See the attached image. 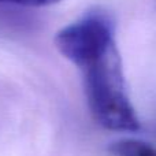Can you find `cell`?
I'll return each mask as SVG.
<instances>
[{"mask_svg":"<svg viewBox=\"0 0 156 156\" xmlns=\"http://www.w3.org/2000/svg\"><path fill=\"white\" fill-rule=\"evenodd\" d=\"M86 103L93 119L111 132H137L140 119L126 90L123 66L116 43L80 69Z\"/></svg>","mask_w":156,"mask_h":156,"instance_id":"1","label":"cell"},{"mask_svg":"<svg viewBox=\"0 0 156 156\" xmlns=\"http://www.w3.org/2000/svg\"><path fill=\"white\" fill-rule=\"evenodd\" d=\"M114 41L112 25L100 14L85 15L60 29L55 36V47L59 54L78 70Z\"/></svg>","mask_w":156,"mask_h":156,"instance_id":"2","label":"cell"},{"mask_svg":"<svg viewBox=\"0 0 156 156\" xmlns=\"http://www.w3.org/2000/svg\"><path fill=\"white\" fill-rule=\"evenodd\" d=\"M112 156H156V148L141 140L123 138L111 144Z\"/></svg>","mask_w":156,"mask_h":156,"instance_id":"3","label":"cell"},{"mask_svg":"<svg viewBox=\"0 0 156 156\" xmlns=\"http://www.w3.org/2000/svg\"><path fill=\"white\" fill-rule=\"evenodd\" d=\"M59 2L62 0H0V4H14L22 7H47Z\"/></svg>","mask_w":156,"mask_h":156,"instance_id":"4","label":"cell"}]
</instances>
